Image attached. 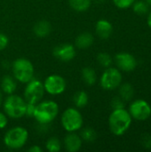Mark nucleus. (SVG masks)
Segmentation results:
<instances>
[{"instance_id": "f257e3e1", "label": "nucleus", "mask_w": 151, "mask_h": 152, "mask_svg": "<svg viewBox=\"0 0 151 152\" xmlns=\"http://www.w3.org/2000/svg\"><path fill=\"white\" fill-rule=\"evenodd\" d=\"M132 124V117L125 109L113 110L109 118V127L110 132L120 136L126 133Z\"/></svg>"}, {"instance_id": "f03ea898", "label": "nucleus", "mask_w": 151, "mask_h": 152, "mask_svg": "<svg viewBox=\"0 0 151 152\" xmlns=\"http://www.w3.org/2000/svg\"><path fill=\"white\" fill-rule=\"evenodd\" d=\"M59 105L54 101H40L36 104L34 118L41 125L52 123L58 116Z\"/></svg>"}, {"instance_id": "7ed1b4c3", "label": "nucleus", "mask_w": 151, "mask_h": 152, "mask_svg": "<svg viewBox=\"0 0 151 152\" xmlns=\"http://www.w3.org/2000/svg\"><path fill=\"white\" fill-rule=\"evenodd\" d=\"M3 108L4 113L8 118L13 119H19L25 116L26 114V101L16 94H8L7 97L3 102Z\"/></svg>"}, {"instance_id": "20e7f679", "label": "nucleus", "mask_w": 151, "mask_h": 152, "mask_svg": "<svg viewBox=\"0 0 151 152\" xmlns=\"http://www.w3.org/2000/svg\"><path fill=\"white\" fill-rule=\"evenodd\" d=\"M12 71L16 81L27 84L34 77V66L32 62L26 58H18L12 64Z\"/></svg>"}, {"instance_id": "39448f33", "label": "nucleus", "mask_w": 151, "mask_h": 152, "mask_svg": "<svg viewBox=\"0 0 151 152\" xmlns=\"http://www.w3.org/2000/svg\"><path fill=\"white\" fill-rule=\"evenodd\" d=\"M28 132L22 126H14L9 129L4 136V145L11 150H20L27 143Z\"/></svg>"}, {"instance_id": "423d86ee", "label": "nucleus", "mask_w": 151, "mask_h": 152, "mask_svg": "<svg viewBox=\"0 0 151 152\" xmlns=\"http://www.w3.org/2000/svg\"><path fill=\"white\" fill-rule=\"evenodd\" d=\"M61 123L68 133L77 132L82 128L84 123L83 116L77 108L69 107L63 111L61 118Z\"/></svg>"}, {"instance_id": "0eeeda50", "label": "nucleus", "mask_w": 151, "mask_h": 152, "mask_svg": "<svg viewBox=\"0 0 151 152\" xmlns=\"http://www.w3.org/2000/svg\"><path fill=\"white\" fill-rule=\"evenodd\" d=\"M44 92L43 82L33 77L27 83L24 90V100L26 102L36 104L43 99Z\"/></svg>"}, {"instance_id": "6e6552de", "label": "nucleus", "mask_w": 151, "mask_h": 152, "mask_svg": "<svg viewBox=\"0 0 151 152\" xmlns=\"http://www.w3.org/2000/svg\"><path fill=\"white\" fill-rule=\"evenodd\" d=\"M122 83V74L120 70L117 68L109 67L102 73L100 85L107 91H112L117 88Z\"/></svg>"}, {"instance_id": "1a4fd4ad", "label": "nucleus", "mask_w": 151, "mask_h": 152, "mask_svg": "<svg viewBox=\"0 0 151 152\" xmlns=\"http://www.w3.org/2000/svg\"><path fill=\"white\" fill-rule=\"evenodd\" d=\"M128 112L132 118L144 121L151 116V106L145 100H136L130 104Z\"/></svg>"}, {"instance_id": "9d476101", "label": "nucleus", "mask_w": 151, "mask_h": 152, "mask_svg": "<svg viewBox=\"0 0 151 152\" xmlns=\"http://www.w3.org/2000/svg\"><path fill=\"white\" fill-rule=\"evenodd\" d=\"M44 91L51 95H58L66 90V81L60 75H50L44 81Z\"/></svg>"}, {"instance_id": "9b49d317", "label": "nucleus", "mask_w": 151, "mask_h": 152, "mask_svg": "<svg viewBox=\"0 0 151 152\" xmlns=\"http://www.w3.org/2000/svg\"><path fill=\"white\" fill-rule=\"evenodd\" d=\"M115 62L118 69L130 72L133 71L137 66L135 57L128 53H119L115 56Z\"/></svg>"}, {"instance_id": "f8f14e48", "label": "nucleus", "mask_w": 151, "mask_h": 152, "mask_svg": "<svg viewBox=\"0 0 151 152\" xmlns=\"http://www.w3.org/2000/svg\"><path fill=\"white\" fill-rule=\"evenodd\" d=\"M53 53V56L59 61L68 62L75 58L76 49L71 44H61L54 47Z\"/></svg>"}, {"instance_id": "ddd939ff", "label": "nucleus", "mask_w": 151, "mask_h": 152, "mask_svg": "<svg viewBox=\"0 0 151 152\" xmlns=\"http://www.w3.org/2000/svg\"><path fill=\"white\" fill-rule=\"evenodd\" d=\"M83 144V140L76 132L69 133L64 138V146L69 152L78 151Z\"/></svg>"}, {"instance_id": "4468645a", "label": "nucleus", "mask_w": 151, "mask_h": 152, "mask_svg": "<svg viewBox=\"0 0 151 152\" xmlns=\"http://www.w3.org/2000/svg\"><path fill=\"white\" fill-rule=\"evenodd\" d=\"M113 31L112 24L107 20H99L95 25V32L101 39H108Z\"/></svg>"}, {"instance_id": "2eb2a0df", "label": "nucleus", "mask_w": 151, "mask_h": 152, "mask_svg": "<svg viewBox=\"0 0 151 152\" xmlns=\"http://www.w3.org/2000/svg\"><path fill=\"white\" fill-rule=\"evenodd\" d=\"M1 91L4 94H12L15 92L16 87H17V83H16V79L9 75H5L3 77L2 80H1Z\"/></svg>"}, {"instance_id": "dca6fc26", "label": "nucleus", "mask_w": 151, "mask_h": 152, "mask_svg": "<svg viewBox=\"0 0 151 152\" xmlns=\"http://www.w3.org/2000/svg\"><path fill=\"white\" fill-rule=\"evenodd\" d=\"M52 30L51 23L47 20H39L37 21L33 28L34 34L38 37H47Z\"/></svg>"}, {"instance_id": "f3484780", "label": "nucleus", "mask_w": 151, "mask_h": 152, "mask_svg": "<svg viewBox=\"0 0 151 152\" xmlns=\"http://www.w3.org/2000/svg\"><path fill=\"white\" fill-rule=\"evenodd\" d=\"M94 42L93 36L89 32H83L78 35L75 40L76 46L80 49H86L89 48Z\"/></svg>"}, {"instance_id": "a211bd4d", "label": "nucleus", "mask_w": 151, "mask_h": 152, "mask_svg": "<svg viewBox=\"0 0 151 152\" xmlns=\"http://www.w3.org/2000/svg\"><path fill=\"white\" fill-rule=\"evenodd\" d=\"M82 79L87 86H93L97 81L95 70L91 67H85L82 69Z\"/></svg>"}, {"instance_id": "6ab92c4d", "label": "nucleus", "mask_w": 151, "mask_h": 152, "mask_svg": "<svg viewBox=\"0 0 151 152\" xmlns=\"http://www.w3.org/2000/svg\"><path fill=\"white\" fill-rule=\"evenodd\" d=\"M92 4V0H69V6L76 12H83L87 11Z\"/></svg>"}, {"instance_id": "aec40b11", "label": "nucleus", "mask_w": 151, "mask_h": 152, "mask_svg": "<svg viewBox=\"0 0 151 152\" xmlns=\"http://www.w3.org/2000/svg\"><path fill=\"white\" fill-rule=\"evenodd\" d=\"M118 87H119V96L125 102H129L133 99L134 94V90L131 84L125 83L123 85H120Z\"/></svg>"}, {"instance_id": "412c9836", "label": "nucleus", "mask_w": 151, "mask_h": 152, "mask_svg": "<svg viewBox=\"0 0 151 152\" xmlns=\"http://www.w3.org/2000/svg\"><path fill=\"white\" fill-rule=\"evenodd\" d=\"M88 94L85 91H78L74 95V98H73V101H74V103L76 105V107L77 109H80V108H84L87 105L88 103Z\"/></svg>"}, {"instance_id": "4be33fe9", "label": "nucleus", "mask_w": 151, "mask_h": 152, "mask_svg": "<svg viewBox=\"0 0 151 152\" xmlns=\"http://www.w3.org/2000/svg\"><path fill=\"white\" fill-rule=\"evenodd\" d=\"M45 149L49 152L60 151L61 149V142L55 136L50 137L45 142Z\"/></svg>"}, {"instance_id": "5701e85b", "label": "nucleus", "mask_w": 151, "mask_h": 152, "mask_svg": "<svg viewBox=\"0 0 151 152\" xmlns=\"http://www.w3.org/2000/svg\"><path fill=\"white\" fill-rule=\"evenodd\" d=\"M80 137L85 142H92L95 141V139L97 138V134H96V132H95V130L93 128L86 127V128H84L81 131Z\"/></svg>"}, {"instance_id": "b1692460", "label": "nucleus", "mask_w": 151, "mask_h": 152, "mask_svg": "<svg viewBox=\"0 0 151 152\" xmlns=\"http://www.w3.org/2000/svg\"><path fill=\"white\" fill-rule=\"evenodd\" d=\"M133 9L135 13H137L139 15H143L148 12L149 4L144 0L134 1V3L133 4Z\"/></svg>"}, {"instance_id": "393cba45", "label": "nucleus", "mask_w": 151, "mask_h": 152, "mask_svg": "<svg viewBox=\"0 0 151 152\" xmlns=\"http://www.w3.org/2000/svg\"><path fill=\"white\" fill-rule=\"evenodd\" d=\"M97 61H98L99 65H101V67L107 69V68L111 66V64L113 62V60H112V57L109 53H100L97 55Z\"/></svg>"}, {"instance_id": "a878e982", "label": "nucleus", "mask_w": 151, "mask_h": 152, "mask_svg": "<svg viewBox=\"0 0 151 152\" xmlns=\"http://www.w3.org/2000/svg\"><path fill=\"white\" fill-rule=\"evenodd\" d=\"M114 4L120 9H127L133 5L135 0H112Z\"/></svg>"}, {"instance_id": "bb28decb", "label": "nucleus", "mask_w": 151, "mask_h": 152, "mask_svg": "<svg viewBox=\"0 0 151 152\" xmlns=\"http://www.w3.org/2000/svg\"><path fill=\"white\" fill-rule=\"evenodd\" d=\"M111 107L113 110H118V109H125V101L120 97H115L111 101Z\"/></svg>"}, {"instance_id": "cd10ccee", "label": "nucleus", "mask_w": 151, "mask_h": 152, "mask_svg": "<svg viewBox=\"0 0 151 152\" xmlns=\"http://www.w3.org/2000/svg\"><path fill=\"white\" fill-rule=\"evenodd\" d=\"M8 44H9L8 37L6 35L3 34V33H0V51L6 48Z\"/></svg>"}, {"instance_id": "c85d7f7f", "label": "nucleus", "mask_w": 151, "mask_h": 152, "mask_svg": "<svg viewBox=\"0 0 151 152\" xmlns=\"http://www.w3.org/2000/svg\"><path fill=\"white\" fill-rule=\"evenodd\" d=\"M142 144L143 145V147L145 149L151 150V135H150V134H145L144 136H142Z\"/></svg>"}, {"instance_id": "c756f323", "label": "nucleus", "mask_w": 151, "mask_h": 152, "mask_svg": "<svg viewBox=\"0 0 151 152\" xmlns=\"http://www.w3.org/2000/svg\"><path fill=\"white\" fill-rule=\"evenodd\" d=\"M35 108H36V104L27 102V106H26V114H25V116L33 118V117H34V112H35Z\"/></svg>"}, {"instance_id": "7c9ffc66", "label": "nucleus", "mask_w": 151, "mask_h": 152, "mask_svg": "<svg viewBox=\"0 0 151 152\" xmlns=\"http://www.w3.org/2000/svg\"><path fill=\"white\" fill-rule=\"evenodd\" d=\"M8 124V117L5 113L0 111V129H4Z\"/></svg>"}, {"instance_id": "2f4dec72", "label": "nucleus", "mask_w": 151, "mask_h": 152, "mask_svg": "<svg viewBox=\"0 0 151 152\" xmlns=\"http://www.w3.org/2000/svg\"><path fill=\"white\" fill-rule=\"evenodd\" d=\"M28 151L30 152H42V149L38 145H33Z\"/></svg>"}, {"instance_id": "473e14b6", "label": "nucleus", "mask_w": 151, "mask_h": 152, "mask_svg": "<svg viewBox=\"0 0 151 152\" xmlns=\"http://www.w3.org/2000/svg\"><path fill=\"white\" fill-rule=\"evenodd\" d=\"M147 22H148L149 27L151 28V10H150V14H149V17H148V20H147Z\"/></svg>"}, {"instance_id": "72a5a7b5", "label": "nucleus", "mask_w": 151, "mask_h": 152, "mask_svg": "<svg viewBox=\"0 0 151 152\" xmlns=\"http://www.w3.org/2000/svg\"><path fill=\"white\" fill-rule=\"evenodd\" d=\"M2 105H3V92L0 89V109L2 107Z\"/></svg>"}, {"instance_id": "f704fd0d", "label": "nucleus", "mask_w": 151, "mask_h": 152, "mask_svg": "<svg viewBox=\"0 0 151 152\" xmlns=\"http://www.w3.org/2000/svg\"><path fill=\"white\" fill-rule=\"evenodd\" d=\"M94 2L96 4H103L105 2V0H94Z\"/></svg>"}, {"instance_id": "c9c22d12", "label": "nucleus", "mask_w": 151, "mask_h": 152, "mask_svg": "<svg viewBox=\"0 0 151 152\" xmlns=\"http://www.w3.org/2000/svg\"><path fill=\"white\" fill-rule=\"evenodd\" d=\"M144 1H145L149 5H151V0H144Z\"/></svg>"}]
</instances>
